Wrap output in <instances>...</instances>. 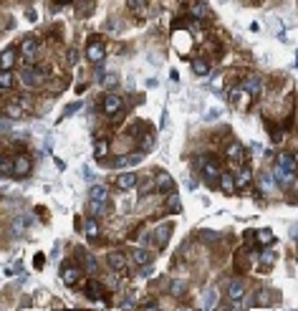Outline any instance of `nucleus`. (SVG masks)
Instances as JSON below:
<instances>
[{"label":"nucleus","instance_id":"1","mask_svg":"<svg viewBox=\"0 0 298 311\" xmlns=\"http://www.w3.org/2000/svg\"><path fill=\"white\" fill-rule=\"evenodd\" d=\"M296 167H298V160L293 157L291 152H278L275 154V170L273 175L280 185H291L293 182V175H296Z\"/></svg>","mask_w":298,"mask_h":311},{"label":"nucleus","instance_id":"2","mask_svg":"<svg viewBox=\"0 0 298 311\" xmlns=\"http://www.w3.org/2000/svg\"><path fill=\"white\" fill-rule=\"evenodd\" d=\"M197 165L202 167L200 172H202V177H205V182L207 185H215V182H220V165L213 160V157H197Z\"/></svg>","mask_w":298,"mask_h":311},{"label":"nucleus","instance_id":"3","mask_svg":"<svg viewBox=\"0 0 298 311\" xmlns=\"http://www.w3.org/2000/svg\"><path fill=\"white\" fill-rule=\"evenodd\" d=\"M101 109H104V114L119 119L121 112H124V99H121L119 94H107V96L101 99Z\"/></svg>","mask_w":298,"mask_h":311},{"label":"nucleus","instance_id":"4","mask_svg":"<svg viewBox=\"0 0 298 311\" xmlns=\"http://www.w3.org/2000/svg\"><path fill=\"white\" fill-rule=\"evenodd\" d=\"M48 71H46V66H28L23 68V84L26 86H41L46 81Z\"/></svg>","mask_w":298,"mask_h":311},{"label":"nucleus","instance_id":"5","mask_svg":"<svg viewBox=\"0 0 298 311\" xmlns=\"http://www.w3.org/2000/svg\"><path fill=\"white\" fill-rule=\"evenodd\" d=\"M83 293L89 296L91 301H104V304H109V299H107V286H104L101 281H86V286H83Z\"/></svg>","mask_w":298,"mask_h":311},{"label":"nucleus","instance_id":"6","mask_svg":"<svg viewBox=\"0 0 298 311\" xmlns=\"http://www.w3.org/2000/svg\"><path fill=\"white\" fill-rule=\"evenodd\" d=\"M86 58H89L91 63H101L104 58H107V46L101 43V38L89 41V46H86Z\"/></svg>","mask_w":298,"mask_h":311},{"label":"nucleus","instance_id":"7","mask_svg":"<svg viewBox=\"0 0 298 311\" xmlns=\"http://www.w3.org/2000/svg\"><path fill=\"white\" fill-rule=\"evenodd\" d=\"M245 291H248V288H245V281H240V279H235V281L227 283V299H230L233 306H240Z\"/></svg>","mask_w":298,"mask_h":311},{"label":"nucleus","instance_id":"8","mask_svg":"<svg viewBox=\"0 0 298 311\" xmlns=\"http://www.w3.org/2000/svg\"><path fill=\"white\" fill-rule=\"evenodd\" d=\"M172 223H162V226H157L154 228V233H152V238H154V243L160 246V248H164L167 243H169V238H172Z\"/></svg>","mask_w":298,"mask_h":311},{"label":"nucleus","instance_id":"9","mask_svg":"<svg viewBox=\"0 0 298 311\" xmlns=\"http://www.w3.org/2000/svg\"><path fill=\"white\" fill-rule=\"evenodd\" d=\"M61 279H63L66 286H79V281H81V268L63 263V268H61Z\"/></svg>","mask_w":298,"mask_h":311},{"label":"nucleus","instance_id":"10","mask_svg":"<svg viewBox=\"0 0 298 311\" xmlns=\"http://www.w3.org/2000/svg\"><path fill=\"white\" fill-rule=\"evenodd\" d=\"M174 180L167 175V172H160L157 175V180H154V190H160V193H164V195H169V193H174Z\"/></svg>","mask_w":298,"mask_h":311},{"label":"nucleus","instance_id":"11","mask_svg":"<svg viewBox=\"0 0 298 311\" xmlns=\"http://www.w3.org/2000/svg\"><path fill=\"white\" fill-rule=\"evenodd\" d=\"M243 91L250 96V101H253V99H258V96H260V91H263V81H260L258 76H250L248 81L243 84Z\"/></svg>","mask_w":298,"mask_h":311},{"label":"nucleus","instance_id":"12","mask_svg":"<svg viewBox=\"0 0 298 311\" xmlns=\"http://www.w3.org/2000/svg\"><path fill=\"white\" fill-rule=\"evenodd\" d=\"M227 160L235 162V165H243L245 162V149H243V144H238V142L227 144Z\"/></svg>","mask_w":298,"mask_h":311},{"label":"nucleus","instance_id":"13","mask_svg":"<svg viewBox=\"0 0 298 311\" xmlns=\"http://www.w3.org/2000/svg\"><path fill=\"white\" fill-rule=\"evenodd\" d=\"M190 15H192V18H197V21L210 18V8H207V3H202V0H195V3H190Z\"/></svg>","mask_w":298,"mask_h":311},{"label":"nucleus","instance_id":"14","mask_svg":"<svg viewBox=\"0 0 298 311\" xmlns=\"http://www.w3.org/2000/svg\"><path fill=\"white\" fill-rule=\"evenodd\" d=\"M21 54L26 56V61H33V58L38 56V41L36 38H26L21 43Z\"/></svg>","mask_w":298,"mask_h":311},{"label":"nucleus","instance_id":"15","mask_svg":"<svg viewBox=\"0 0 298 311\" xmlns=\"http://www.w3.org/2000/svg\"><path fill=\"white\" fill-rule=\"evenodd\" d=\"M107 263H109V268L116 271V273H127V258L121 255V253H109Z\"/></svg>","mask_w":298,"mask_h":311},{"label":"nucleus","instance_id":"16","mask_svg":"<svg viewBox=\"0 0 298 311\" xmlns=\"http://www.w3.org/2000/svg\"><path fill=\"white\" fill-rule=\"evenodd\" d=\"M134 185H136V172H121V175L116 177L119 190H134Z\"/></svg>","mask_w":298,"mask_h":311},{"label":"nucleus","instance_id":"17","mask_svg":"<svg viewBox=\"0 0 298 311\" xmlns=\"http://www.w3.org/2000/svg\"><path fill=\"white\" fill-rule=\"evenodd\" d=\"M13 172H15V175H21V177L30 172V160L26 157V154H18V157L13 160Z\"/></svg>","mask_w":298,"mask_h":311},{"label":"nucleus","instance_id":"18","mask_svg":"<svg viewBox=\"0 0 298 311\" xmlns=\"http://www.w3.org/2000/svg\"><path fill=\"white\" fill-rule=\"evenodd\" d=\"M132 261H134L136 266H147V263L152 261V253H149L147 248H134V251H132Z\"/></svg>","mask_w":298,"mask_h":311},{"label":"nucleus","instance_id":"19","mask_svg":"<svg viewBox=\"0 0 298 311\" xmlns=\"http://www.w3.org/2000/svg\"><path fill=\"white\" fill-rule=\"evenodd\" d=\"M89 198H91V200H99V202H109V187L94 185V187L89 190Z\"/></svg>","mask_w":298,"mask_h":311},{"label":"nucleus","instance_id":"20","mask_svg":"<svg viewBox=\"0 0 298 311\" xmlns=\"http://www.w3.org/2000/svg\"><path fill=\"white\" fill-rule=\"evenodd\" d=\"M200 306H202V309H215V306H217V291H215V288H207V291L202 293Z\"/></svg>","mask_w":298,"mask_h":311},{"label":"nucleus","instance_id":"21","mask_svg":"<svg viewBox=\"0 0 298 311\" xmlns=\"http://www.w3.org/2000/svg\"><path fill=\"white\" fill-rule=\"evenodd\" d=\"M76 255L81 258V263H83V268H86V271H91V273L96 271V258H94L91 253H86L83 248H79V251H76Z\"/></svg>","mask_w":298,"mask_h":311},{"label":"nucleus","instance_id":"22","mask_svg":"<svg viewBox=\"0 0 298 311\" xmlns=\"http://www.w3.org/2000/svg\"><path fill=\"white\" fill-rule=\"evenodd\" d=\"M217 185L222 187V193L230 195L233 190H235V177L230 175V172H220V182H217Z\"/></svg>","mask_w":298,"mask_h":311},{"label":"nucleus","instance_id":"23","mask_svg":"<svg viewBox=\"0 0 298 311\" xmlns=\"http://www.w3.org/2000/svg\"><path fill=\"white\" fill-rule=\"evenodd\" d=\"M250 304H253V306H268V304H271V291H268V288H258Z\"/></svg>","mask_w":298,"mask_h":311},{"label":"nucleus","instance_id":"24","mask_svg":"<svg viewBox=\"0 0 298 311\" xmlns=\"http://www.w3.org/2000/svg\"><path fill=\"white\" fill-rule=\"evenodd\" d=\"M13 63H15V51H13V48H5L3 54H0V71L10 68Z\"/></svg>","mask_w":298,"mask_h":311},{"label":"nucleus","instance_id":"25","mask_svg":"<svg viewBox=\"0 0 298 311\" xmlns=\"http://www.w3.org/2000/svg\"><path fill=\"white\" fill-rule=\"evenodd\" d=\"M3 114L10 116V119H23V107H21L18 101H15V104H8V107L3 109Z\"/></svg>","mask_w":298,"mask_h":311},{"label":"nucleus","instance_id":"26","mask_svg":"<svg viewBox=\"0 0 298 311\" xmlns=\"http://www.w3.org/2000/svg\"><path fill=\"white\" fill-rule=\"evenodd\" d=\"M104 213H107V202H99V200H91V198H89V215L99 218V215H104Z\"/></svg>","mask_w":298,"mask_h":311},{"label":"nucleus","instance_id":"27","mask_svg":"<svg viewBox=\"0 0 298 311\" xmlns=\"http://www.w3.org/2000/svg\"><path fill=\"white\" fill-rule=\"evenodd\" d=\"M83 233L89 235L91 240H94V238H99V233H101V230H99V223H96V218H94V215H91L89 220H86V228H83Z\"/></svg>","mask_w":298,"mask_h":311},{"label":"nucleus","instance_id":"28","mask_svg":"<svg viewBox=\"0 0 298 311\" xmlns=\"http://www.w3.org/2000/svg\"><path fill=\"white\" fill-rule=\"evenodd\" d=\"M13 84H15V76L10 74V68L0 71V89H13Z\"/></svg>","mask_w":298,"mask_h":311},{"label":"nucleus","instance_id":"29","mask_svg":"<svg viewBox=\"0 0 298 311\" xmlns=\"http://www.w3.org/2000/svg\"><path fill=\"white\" fill-rule=\"evenodd\" d=\"M192 68H195L197 76H207V74H210V63L202 61V58H195V61H192Z\"/></svg>","mask_w":298,"mask_h":311},{"label":"nucleus","instance_id":"30","mask_svg":"<svg viewBox=\"0 0 298 311\" xmlns=\"http://www.w3.org/2000/svg\"><path fill=\"white\" fill-rule=\"evenodd\" d=\"M255 240H258V246H268V243H273V233L268 228H263L255 233Z\"/></svg>","mask_w":298,"mask_h":311},{"label":"nucleus","instance_id":"31","mask_svg":"<svg viewBox=\"0 0 298 311\" xmlns=\"http://www.w3.org/2000/svg\"><path fill=\"white\" fill-rule=\"evenodd\" d=\"M250 177H253V175H250V170H248V167H243V170H240V175H238V180H235V187H248V185H250Z\"/></svg>","mask_w":298,"mask_h":311},{"label":"nucleus","instance_id":"32","mask_svg":"<svg viewBox=\"0 0 298 311\" xmlns=\"http://www.w3.org/2000/svg\"><path fill=\"white\" fill-rule=\"evenodd\" d=\"M152 147H154V134L147 132L142 137V142H139V149H142V154H144V152H152Z\"/></svg>","mask_w":298,"mask_h":311},{"label":"nucleus","instance_id":"33","mask_svg":"<svg viewBox=\"0 0 298 311\" xmlns=\"http://www.w3.org/2000/svg\"><path fill=\"white\" fill-rule=\"evenodd\" d=\"M167 207H172V213H182V202H180L177 193H169L167 195Z\"/></svg>","mask_w":298,"mask_h":311},{"label":"nucleus","instance_id":"34","mask_svg":"<svg viewBox=\"0 0 298 311\" xmlns=\"http://www.w3.org/2000/svg\"><path fill=\"white\" fill-rule=\"evenodd\" d=\"M260 193H263V195L273 193V180H271L268 175H263V177H260Z\"/></svg>","mask_w":298,"mask_h":311},{"label":"nucleus","instance_id":"35","mask_svg":"<svg viewBox=\"0 0 298 311\" xmlns=\"http://www.w3.org/2000/svg\"><path fill=\"white\" fill-rule=\"evenodd\" d=\"M147 5H149V0H129V8H132L134 13H142Z\"/></svg>","mask_w":298,"mask_h":311},{"label":"nucleus","instance_id":"36","mask_svg":"<svg viewBox=\"0 0 298 311\" xmlns=\"http://www.w3.org/2000/svg\"><path fill=\"white\" fill-rule=\"evenodd\" d=\"M107 140H99L96 142V160H104V157H107Z\"/></svg>","mask_w":298,"mask_h":311},{"label":"nucleus","instance_id":"37","mask_svg":"<svg viewBox=\"0 0 298 311\" xmlns=\"http://www.w3.org/2000/svg\"><path fill=\"white\" fill-rule=\"evenodd\" d=\"M185 291H187V283L185 281H174L172 283V293H174V296H185Z\"/></svg>","mask_w":298,"mask_h":311},{"label":"nucleus","instance_id":"38","mask_svg":"<svg viewBox=\"0 0 298 311\" xmlns=\"http://www.w3.org/2000/svg\"><path fill=\"white\" fill-rule=\"evenodd\" d=\"M268 134H273V142H275V144H278L280 140H283V132H280L275 124H268Z\"/></svg>","mask_w":298,"mask_h":311},{"label":"nucleus","instance_id":"39","mask_svg":"<svg viewBox=\"0 0 298 311\" xmlns=\"http://www.w3.org/2000/svg\"><path fill=\"white\" fill-rule=\"evenodd\" d=\"M273 261H275V255H273V253H268V251L260 255V263H263V266H273Z\"/></svg>","mask_w":298,"mask_h":311},{"label":"nucleus","instance_id":"40","mask_svg":"<svg viewBox=\"0 0 298 311\" xmlns=\"http://www.w3.org/2000/svg\"><path fill=\"white\" fill-rule=\"evenodd\" d=\"M129 165V154H127V157H116L114 160V167H127Z\"/></svg>","mask_w":298,"mask_h":311},{"label":"nucleus","instance_id":"41","mask_svg":"<svg viewBox=\"0 0 298 311\" xmlns=\"http://www.w3.org/2000/svg\"><path fill=\"white\" fill-rule=\"evenodd\" d=\"M23 228H26V220H18V223L13 226V233H15V235H21V233H23Z\"/></svg>","mask_w":298,"mask_h":311},{"label":"nucleus","instance_id":"42","mask_svg":"<svg viewBox=\"0 0 298 311\" xmlns=\"http://www.w3.org/2000/svg\"><path fill=\"white\" fill-rule=\"evenodd\" d=\"M43 263H46V255H43V253H38L36 258H33V266H36V268H41Z\"/></svg>","mask_w":298,"mask_h":311},{"label":"nucleus","instance_id":"43","mask_svg":"<svg viewBox=\"0 0 298 311\" xmlns=\"http://www.w3.org/2000/svg\"><path fill=\"white\" fill-rule=\"evenodd\" d=\"M215 238H217V233H207V230L202 233V240H215Z\"/></svg>","mask_w":298,"mask_h":311},{"label":"nucleus","instance_id":"44","mask_svg":"<svg viewBox=\"0 0 298 311\" xmlns=\"http://www.w3.org/2000/svg\"><path fill=\"white\" fill-rule=\"evenodd\" d=\"M187 187H190V190H195V187H197V182L192 180V177H187Z\"/></svg>","mask_w":298,"mask_h":311},{"label":"nucleus","instance_id":"45","mask_svg":"<svg viewBox=\"0 0 298 311\" xmlns=\"http://www.w3.org/2000/svg\"><path fill=\"white\" fill-rule=\"evenodd\" d=\"M54 3H56V5H68L71 0H54Z\"/></svg>","mask_w":298,"mask_h":311},{"label":"nucleus","instance_id":"46","mask_svg":"<svg viewBox=\"0 0 298 311\" xmlns=\"http://www.w3.org/2000/svg\"><path fill=\"white\" fill-rule=\"evenodd\" d=\"M3 165H5V162H3V157H0V167H3Z\"/></svg>","mask_w":298,"mask_h":311},{"label":"nucleus","instance_id":"47","mask_svg":"<svg viewBox=\"0 0 298 311\" xmlns=\"http://www.w3.org/2000/svg\"><path fill=\"white\" fill-rule=\"evenodd\" d=\"M296 63H298V58H296Z\"/></svg>","mask_w":298,"mask_h":311}]
</instances>
